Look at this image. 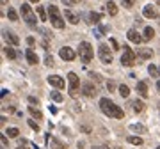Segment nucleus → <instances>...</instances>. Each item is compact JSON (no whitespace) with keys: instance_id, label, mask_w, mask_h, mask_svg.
<instances>
[{"instance_id":"obj_1","label":"nucleus","mask_w":160,"mask_h":149,"mask_svg":"<svg viewBox=\"0 0 160 149\" xmlns=\"http://www.w3.org/2000/svg\"><path fill=\"white\" fill-rule=\"evenodd\" d=\"M78 55H80V59H82L84 64H89L93 60V46L87 41H82L78 44Z\"/></svg>"},{"instance_id":"obj_2","label":"nucleus","mask_w":160,"mask_h":149,"mask_svg":"<svg viewBox=\"0 0 160 149\" xmlns=\"http://www.w3.org/2000/svg\"><path fill=\"white\" fill-rule=\"evenodd\" d=\"M21 14H23V20L27 21L28 27H36V16H34L28 4H21Z\"/></svg>"},{"instance_id":"obj_3","label":"nucleus","mask_w":160,"mask_h":149,"mask_svg":"<svg viewBox=\"0 0 160 149\" xmlns=\"http://www.w3.org/2000/svg\"><path fill=\"white\" fill-rule=\"evenodd\" d=\"M100 108H102V112H103V114H107V116L114 117L116 105H114V101H112V100H109V98H102V100H100Z\"/></svg>"},{"instance_id":"obj_4","label":"nucleus","mask_w":160,"mask_h":149,"mask_svg":"<svg viewBox=\"0 0 160 149\" xmlns=\"http://www.w3.org/2000/svg\"><path fill=\"white\" fill-rule=\"evenodd\" d=\"M98 55H100V60H102L103 64H110V62H112V50H110L107 44H100Z\"/></svg>"},{"instance_id":"obj_5","label":"nucleus","mask_w":160,"mask_h":149,"mask_svg":"<svg viewBox=\"0 0 160 149\" xmlns=\"http://www.w3.org/2000/svg\"><path fill=\"white\" fill-rule=\"evenodd\" d=\"M123 50H125V53L121 55V64L126 66V68L134 66V60H135V53H134V50H130L128 46H125Z\"/></svg>"},{"instance_id":"obj_6","label":"nucleus","mask_w":160,"mask_h":149,"mask_svg":"<svg viewBox=\"0 0 160 149\" xmlns=\"http://www.w3.org/2000/svg\"><path fill=\"white\" fill-rule=\"evenodd\" d=\"M68 80H69V94H71V96H77V92H78V85H80L77 73H69V75H68Z\"/></svg>"},{"instance_id":"obj_7","label":"nucleus","mask_w":160,"mask_h":149,"mask_svg":"<svg viewBox=\"0 0 160 149\" xmlns=\"http://www.w3.org/2000/svg\"><path fill=\"white\" fill-rule=\"evenodd\" d=\"M59 55H61V59H62V60H73V59L77 57L75 50H71L69 46H62V48L59 50Z\"/></svg>"},{"instance_id":"obj_8","label":"nucleus","mask_w":160,"mask_h":149,"mask_svg":"<svg viewBox=\"0 0 160 149\" xmlns=\"http://www.w3.org/2000/svg\"><path fill=\"white\" fill-rule=\"evenodd\" d=\"M126 37H128V41H132V43H135V44H139V43L144 41V37H141L135 28H130V30L126 32Z\"/></svg>"},{"instance_id":"obj_9","label":"nucleus","mask_w":160,"mask_h":149,"mask_svg":"<svg viewBox=\"0 0 160 149\" xmlns=\"http://www.w3.org/2000/svg\"><path fill=\"white\" fill-rule=\"evenodd\" d=\"M48 84L53 85V87H57V89H64V80H62L61 76H57V75L48 76Z\"/></svg>"},{"instance_id":"obj_10","label":"nucleus","mask_w":160,"mask_h":149,"mask_svg":"<svg viewBox=\"0 0 160 149\" xmlns=\"http://www.w3.org/2000/svg\"><path fill=\"white\" fill-rule=\"evenodd\" d=\"M82 92H84L85 96H89V98L96 96V89H94V85H93L91 82H84V85H82Z\"/></svg>"},{"instance_id":"obj_11","label":"nucleus","mask_w":160,"mask_h":149,"mask_svg":"<svg viewBox=\"0 0 160 149\" xmlns=\"http://www.w3.org/2000/svg\"><path fill=\"white\" fill-rule=\"evenodd\" d=\"M142 14L146 16V18H157V11H155V7L153 5H144V9H142Z\"/></svg>"},{"instance_id":"obj_12","label":"nucleus","mask_w":160,"mask_h":149,"mask_svg":"<svg viewBox=\"0 0 160 149\" xmlns=\"http://www.w3.org/2000/svg\"><path fill=\"white\" fill-rule=\"evenodd\" d=\"M64 16L68 18V21H69V23H73V25H77V23H78V16H77L71 9H64Z\"/></svg>"},{"instance_id":"obj_13","label":"nucleus","mask_w":160,"mask_h":149,"mask_svg":"<svg viewBox=\"0 0 160 149\" xmlns=\"http://www.w3.org/2000/svg\"><path fill=\"white\" fill-rule=\"evenodd\" d=\"M137 92L141 94V98H148V85H146V82H137Z\"/></svg>"},{"instance_id":"obj_14","label":"nucleus","mask_w":160,"mask_h":149,"mask_svg":"<svg viewBox=\"0 0 160 149\" xmlns=\"http://www.w3.org/2000/svg\"><path fill=\"white\" fill-rule=\"evenodd\" d=\"M25 57H27V62H28V64H32V66H36V64H37V60H39V59H37V55H36L32 50H27Z\"/></svg>"},{"instance_id":"obj_15","label":"nucleus","mask_w":160,"mask_h":149,"mask_svg":"<svg viewBox=\"0 0 160 149\" xmlns=\"http://www.w3.org/2000/svg\"><path fill=\"white\" fill-rule=\"evenodd\" d=\"M4 37H5V39H7V41L11 43V44H14V46H16V44L20 43V39H18V37H16V36H14L12 32H4Z\"/></svg>"},{"instance_id":"obj_16","label":"nucleus","mask_w":160,"mask_h":149,"mask_svg":"<svg viewBox=\"0 0 160 149\" xmlns=\"http://www.w3.org/2000/svg\"><path fill=\"white\" fill-rule=\"evenodd\" d=\"M50 23H52L55 28H64V20H62L61 16H57V18H52V20H50Z\"/></svg>"},{"instance_id":"obj_17","label":"nucleus","mask_w":160,"mask_h":149,"mask_svg":"<svg viewBox=\"0 0 160 149\" xmlns=\"http://www.w3.org/2000/svg\"><path fill=\"white\" fill-rule=\"evenodd\" d=\"M105 7H107V11H109V14H110V16H116V14H118V5H116L114 2H107V5H105Z\"/></svg>"},{"instance_id":"obj_18","label":"nucleus","mask_w":160,"mask_h":149,"mask_svg":"<svg viewBox=\"0 0 160 149\" xmlns=\"http://www.w3.org/2000/svg\"><path fill=\"white\" fill-rule=\"evenodd\" d=\"M153 37H155V28L146 27V28H144V41H150V39H153Z\"/></svg>"},{"instance_id":"obj_19","label":"nucleus","mask_w":160,"mask_h":149,"mask_svg":"<svg viewBox=\"0 0 160 149\" xmlns=\"http://www.w3.org/2000/svg\"><path fill=\"white\" fill-rule=\"evenodd\" d=\"M132 108H134V112H137V114H139V112H142V110H144V103H142L141 100H135V101L132 103Z\"/></svg>"},{"instance_id":"obj_20","label":"nucleus","mask_w":160,"mask_h":149,"mask_svg":"<svg viewBox=\"0 0 160 149\" xmlns=\"http://www.w3.org/2000/svg\"><path fill=\"white\" fill-rule=\"evenodd\" d=\"M130 130L132 132H135V133H146V126H142V124H130Z\"/></svg>"},{"instance_id":"obj_21","label":"nucleus","mask_w":160,"mask_h":149,"mask_svg":"<svg viewBox=\"0 0 160 149\" xmlns=\"http://www.w3.org/2000/svg\"><path fill=\"white\" fill-rule=\"evenodd\" d=\"M4 53L7 55V59H16V57H18V53H16L11 46H5V48H4Z\"/></svg>"},{"instance_id":"obj_22","label":"nucleus","mask_w":160,"mask_h":149,"mask_svg":"<svg viewBox=\"0 0 160 149\" xmlns=\"http://www.w3.org/2000/svg\"><path fill=\"white\" fill-rule=\"evenodd\" d=\"M7 18H9L11 21H18V12L11 7V9H7Z\"/></svg>"},{"instance_id":"obj_23","label":"nucleus","mask_w":160,"mask_h":149,"mask_svg":"<svg viewBox=\"0 0 160 149\" xmlns=\"http://www.w3.org/2000/svg\"><path fill=\"white\" fill-rule=\"evenodd\" d=\"M48 14H50V20H52V18L61 16V14H59V9H57L55 5H50V7H48Z\"/></svg>"},{"instance_id":"obj_24","label":"nucleus","mask_w":160,"mask_h":149,"mask_svg":"<svg viewBox=\"0 0 160 149\" xmlns=\"http://www.w3.org/2000/svg\"><path fill=\"white\" fill-rule=\"evenodd\" d=\"M89 20H91V23H94V25H96V23H100L102 14H100V12H91V14H89Z\"/></svg>"},{"instance_id":"obj_25","label":"nucleus","mask_w":160,"mask_h":149,"mask_svg":"<svg viewBox=\"0 0 160 149\" xmlns=\"http://www.w3.org/2000/svg\"><path fill=\"white\" fill-rule=\"evenodd\" d=\"M119 94L123 96V98H128V94H130V89H128V85H119Z\"/></svg>"},{"instance_id":"obj_26","label":"nucleus","mask_w":160,"mask_h":149,"mask_svg":"<svg viewBox=\"0 0 160 149\" xmlns=\"http://www.w3.org/2000/svg\"><path fill=\"white\" fill-rule=\"evenodd\" d=\"M36 12H37V16H39L41 21H46V12H45L43 7H36Z\"/></svg>"},{"instance_id":"obj_27","label":"nucleus","mask_w":160,"mask_h":149,"mask_svg":"<svg viewBox=\"0 0 160 149\" xmlns=\"http://www.w3.org/2000/svg\"><path fill=\"white\" fill-rule=\"evenodd\" d=\"M28 112H30V116H32V117H36V119H41V112H39L36 107H28Z\"/></svg>"},{"instance_id":"obj_28","label":"nucleus","mask_w":160,"mask_h":149,"mask_svg":"<svg viewBox=\"0 0 160 149\" xmlns=\"http://www.w3.org/2000/svg\"><path fill=\"white\" fill-rule=\"evenodd\" d=\"M7 135H9L11 139H16V137L20 135V132H18V128H7Z\"/></svg>"},{"instance_id":"obj_29","label":"nucleus","mask_w":160,"mask_h":149,"mask_svg":"<svg viewBox=\"0 0 160 149\" xmlns=\"http://www.w3.org/2000/svg\"><path fill=\"white\" fill-rule=\"evenodd\" d=\"M128 142L134 144V146H141L142 144V139L141 137H128Z\"/></svg>"},{"instance_id":"obj_30","label":"nucleus","mask_w":160,"mask_h":149,"mask_svg":"<svg viewBox=\"0 0 160 149\" xmlns=\"http://www.w3.org/2000/svg\"><path fill=\"white\" fill-rule=\"evenodd\" d=\"M50 146H52L53 149H66V146H62V144H61L59 140H55V139L50 140Z\"/></svg>"},{"instance_id":"obj_31","label":"nucleus","mask_w":160,"mask_h":149,"mask_svg":"<svg viewBox=\"0 0 160 149\" xmlns=\"http://www.w3.org/2000/svg\"><path fill=\"white\" fill-rule=\"evenodd\" d=\"M148 71H150V75H151L153 78H157V76H159V73H160V71H157V68H155L153 64H150V66H148Z\"/></svg>"},{"instance_id":"obj_32","label":"nucleus","mask_w":160,"mask_h":149,"mask_svg":"<svg viewBox=\"0 0 160 149\" xmlns=\"http://www.w3.org/2000/svg\"><path fill=\"white\" fill-rule=\"evenodd\" d=\"M151 55H153V52H151V50H142V52L139 53V57H141V59H150Z\"/></svg>"},{"instance_id":"obj_33","label":"nucleus","mask_w":160,"mask_h":149,"mask_svg":"<svg viewBox=\"0 0 160 149\" xmlns=\"http://www.w3.org/2000/svg\"><path fill=\"white\" fill-rule=\"evenodd\" d=\"M50 96H52V100H53V101H62V94H61V92H57V91H53Z\"/></svg>"},{"instance_id":"obj_34","label":"nucleus","mask_w":160,"mask_h":149,"mask_svg":"<svg viewBox=\"0 0 160 149\" xmlns=\"http://www.w3.org/2000/svg\"><path fill=\"white\" fill-rule=\"evenodd\" d=\"M114 117H116V119H123V117H125V112H123V110H121L119 107H116V112H114Z\"/></svg>"},{"instance_id":"obj_35","label":"nucleus","mask_w":160,"mask_h":149,"mask_svg":"<svg viewBox=\"0 0 160 149\" xmlns=\"http://www.w3.org/2000/svg\"><path fill=\"white\" fill-rule=\"evenodd\" d=\"M135 4V0H121V5L123 7H132Z\"/></svg>"},{"instance_id":"obj_36","label":"nucleus","mask_w":160,"mask_h":149,"mask_svg":"<svg viewBox=\"0 0 160 149\" xmlns=\"http://www.w3.org/2000/svg\"><path fill=\"white\" fill-rule=\"evenodd\" d=\"M28 126H30L32 130H36V132H39V126H37V123H36L34 119H30V121H28Z\"/></svg>"},{"instance_id":"obj_37","label":"nucleus","mask_w":160,"mask_h":149,"mask_svg":"<svg viewBox=\"0 0 160 149\" xmlns=\"http://www.w3.org/2000/svg\"><path fill=\"white\" fill-rule=\"evenodd\" d=\"M45 64H46V66H53V59H52V55H46V57H45Z\"/></svg>"},{"instance_id":"obj_38","label":"nucleus","mask_w":160,"mask_h":149,"mask_svg":"<svg viewBox=\"0 0 160 149\" xmlns=\"http://www.w3.org/2000/svg\"><path fill=\"white\" fill-rule=\"evenodd\" d=\"M91 78H93L94 82H98V84L102 82V75H98V73H91Z\"/></svg>"},{"instance_id":"obj_39","label":"nucleus","mask_w":160,"mask_h":149,"mask_svg":"<svg viewBox=\"0 0 160 149\" xmlns=\"http://www.w3.org/2000/svg\"><path fill=\"white\" fill-rule=\"evenodd\" d=\"M110 46H112L114 50H119V44H118V41H116V39H110Z\"/></svg>"},{"instance_id":"obj_40","label":"nucleus","mask_w":160,"mask_h":149,"mask_svg":"<svg viewBox=\"0 0 160 149\" xmlns=\"http://www.w3.org/2000/svg\"><path fill=\"white\" fill-rule=\"evenodd\" d=\"M107 89H109V91L112 92V91L116 89V84H114V82H107Z\"/></svg>"},{"instance_id":"obj_41","label":"nucleus","mask_w":160,"mask_h":149,"mask_svg":"<svg viewBox=\"0 0 160 149\" xmlns=\"http://www.w3.org/2000/svg\"><path fill=\"white\" fill-rule=\"evenodd\" d=\"M28 103H32V105L36 103V105H37V98H34V96H28Z\"/></svg>"},{"instance_id":"obj_42","label":"nucleus","mask_w":160,"mask_h":149,"mask_svg":"<svg viewBox=\"0 0 160 149\" xmlns=\"http://www.w3.org/2000/svg\"><path fill=\"white\" fill-rule=\"evenodd\" d=\"M2 146H4V148L7 146V139H5V135H2Z\"/></svg>"},{"instance_id":"obj_43","label":"nucleus","mask_w":160,"mask_h":149,"mask_svg":"<svg viewBox=\"0 0 160 149\" xmlns=\"http://www.w3.org/2000/svg\"><path fill=\"white\" fill-rule=\"evenodd\" d=\"M23 144H25V140H23V142H21V144L18 146V149H25V148H23Z\"/></svg>"},{"instance_id":"obj_44","label":"nucleus","mask_w":160,"mask_h":149,"mask_svg":"<svg viewBox=\"0 0 160 149\" xmlns=\"http://www.w3.org/2000/svg\"><path fill=\"white\" fill-rule=\"evenodd\" d=\"M30 2H32V4H37V2H39V0H30Z\"/></svg>"},{"instance_id":"obj_45","label":"nucleus","mask_w":160,"mask_h":149,"mask_svg":"<svg viewBox=\"0 0 160 149\" xmlns=\"http://www.w3.org/2000/svg\"><path fill=\"white\" fill-rule=\"evenodd\" d=\"M157 89H159V92H160V82H159V84H157Z\"/></svg>"},{"instance_id":"obj_46","label":"nucleus","mask_w":160,"mask_h":149,"mask_svg":"<svg viewBox=\"0 0 160 149\" xmlns=\"http://www.w3.org/2000/svg\"><path fill=\"white\" fill-rule=\"evenodd\" d=\"M73 2H80V0H73Z\"/></svg>"},{"instance_id":"obj_47","label":"nucleus","mask_w":160,"mask_h":149,"mask_svg":"<svg viewBox=\"0 0 160 149\" xmlns=\"http://www.w3.org/2000/svg\"><path fill=\"white\" fill-rule=\"evenodd\" d=\"M157 149H160V148H157Z\"/></svg>"}]
</instances>
